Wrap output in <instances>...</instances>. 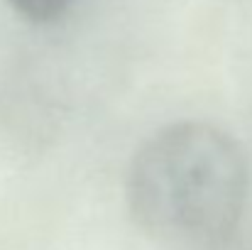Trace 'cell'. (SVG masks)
Returning a JSON list of instances; mask_svg holds the SVG:
<instances>
[{
	"label": "cell",
	"instance_id": "1",
	"mask_svg": "<svg viewBox=\"0 0 252 250\" xmlns=\"http://www.w3.org/2000/svg\"><path fill=\"white\" fill-rule=\"evenodd\" d=\"M135 223L176 248H213L238 228L248 201V165L230 133L203 120L164 125L127 167Z\"/></svg>",
	"mask_w": 252,
	"mask_h": 250
},
{
	"label": "cell",
	"instance_id": "2",
	"mask_svg": "<svg viewBox=\"0 0 252 250\" xmlns=\"http://www.w3.org/2000/svg\"><path fill=\"white\" fill-rule=\"evenodd\" d=\"M5 2L25 20L44 25L59 20L76 0H5Z\"/></svg>",
	"mask_w": 252,
	"mask_h": 250
}]
</instances>
